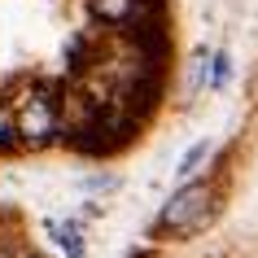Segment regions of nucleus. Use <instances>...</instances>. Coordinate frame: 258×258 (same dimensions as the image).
<instances>
[{"instance_id": "f257e3e1", "label": "nucleus", "mask_w": 258, "mask_h": 258, "mask_svg": "<svg viewBox=\"0 0 258 258\" xmlns=\"http://www.w3.org/2000/svg\"><path fill=\"white\" fill-rule=\"evenodd\" d=\"M210 219H215V184H206V179H184V188L162 206L158 228L175 232V236H197Z\"/></svg>"}, {"instance_id": "f03ea898", "label": "nucleus", "mask_w": 258, "mask_h": 258, "mask_svg": "<svg viewBox=\"0 0 258 258\" xmlns=\"http://www.w3.org/2000/svg\"><path fill=\"white\" fill-rule=\"evenodd\" d=\"M14 132L22 145H48L61 132V101L48 88H27L14 105Z\"/></svg>"}, {"instance_id": "7ed1b4c3", "label": "nucleus", "mask_w": 258, "mask_h": 258, "mask_svg": "<svg viewBox=\"0 0 258 258\" xmlns=\"http://www.w3.org/2000/svg\"><path fill=\"white\" fill-rule=\"evenodd\" d=\"M140 0H88V9H92L101 22H127V18L136 14Z\"/></svg>"}, {"instance_id": "20e7f679", "label": "nucleus", "mask_w": 258, "mask_h": 258, "mask_svg": "<svg viewBox=\"0 0 258 258\" xmlns=\"http://www.w3.org/2000/svg\"><path fill=\"white\" fill-rule=\"evenodd\" d=\"M48 236H57V245L66 249L70 258H83V232L75 223H61V219H48Z\"/></svg>"}, {"instance_id": "39448f33", "label": "nucleus", "mask_w": 258, "mask_h": 258, "mask_svg": "<svg viewBox=\"0 0 258 258\" xmlns=\"http://www.w3.org/2000/svg\"><path fill=\"white\" fill-rule=\"evenodd\" d=\"M206 158H210V145H206V140H202V145H192V149L184 153V158H179V171H175V175H179V179L197 175V166H202Z\"/></svg>"}, {"instance_id": "423d86ee", "label": "nucleus", "mask_w": 258, "mask_h": 258, "mask_svg": "<svg viewBox=\"0 0 258 258\" xmlns=\"http://www.w3.org/2000/svg\"><path fill=\"white\" fill-rule=\"evenodd\" d=\"M232 79V57L228 53H210V88H223Z\"/></svg>"}, {"instance_id": "0eeeda50", "label": "nucleus", "mask_w": 258, "mask_h": 258, "mask_svg": "<svg viewBox=\"0 0 258 258\" xmlns=\"http://www.w3.org/2000/svg\"><path fill=\"white\" fill-rule=\"evenodd\" d=\"M14 109L5 105V101H0V149H5V145H14Z\"/></svg>"}, {"instance_id": "6e6552de", "label": "nucleus", "mask_w": 258, "mask_h": 258, "mask_svg": "<svg viewBox=\"0 0 258 258\" xmlns=\"http://www.w3.org/2000/svg\"><path fill=\"white\" fill-rule=\"evenodd\" d=\"M14 258H40V254H35V249H18Z\"/></svg>"}]
</instances>
